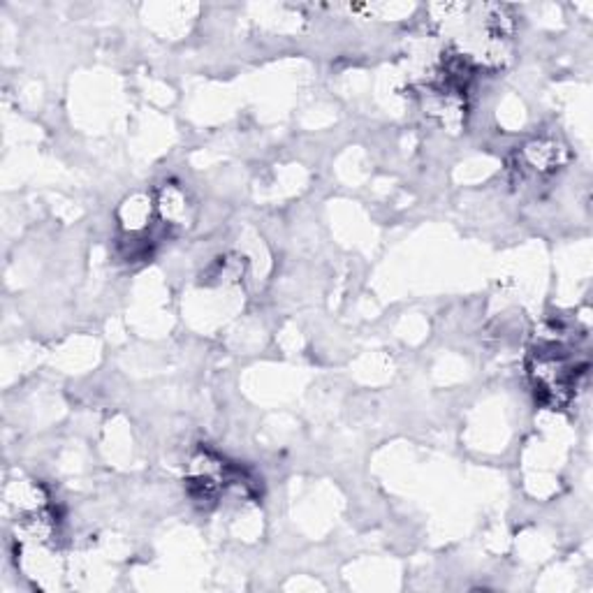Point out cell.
<instances>
[{"mask_svg": "<svg viewBox=\"0 0 593 593\" xmlns=\"http://www.w3.org/2000/svg\"><path fill=\"white\" fill-rule=\"evenodd\" d=\"M153 207H156V214L160 218V222H165V225H183L191 218L188 195L179 186H174V183H165L160 188Z\"/></svg>", "mask_w": 593, "mask_h": 593, "instance_id": "obj_1", "label": "cell"}, {"mask_svg": "<svg viewBox=\"0 0 593 593\" xmlns=\"http://www.w3.org/2000/svg\"><path fill=\"white\" fill-rule=\"evenodd\" d=\"M524 158H527V165L531 169H538V172L551 169L558 165V146L551 144V142H535V144L528 146Z\"/></svg>", "mask_w": 593, "mask_h": 593, "instance_id": "obj_2", "label": "cell"}]
</instances>
